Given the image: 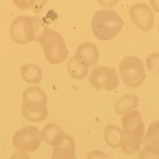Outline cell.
<instances>
[{"instance_id":"5","label":"cell","mask_w":159,"mask_h":159,"mask_svg":"<svg viewBox=\"0 0 159 159\" xmlns=\"http://www.w3.org/2000/svg\"><path fill=\"white\" fill-rule=\"evenodd\" d=\"M90 86L97 91H114L120 85L118 71L112 66H99L90 70L88 75Z\"/></svg>"},{"instance_id":"6","label":"cell","mask_w":159,"mask_h":159,"mask_svg":"<svg viewBox=\"0 0 159 159\" xmlns=\"http://www.w3.org/2000/svg\"><path fill=\"white\" fill-rule=\"evenodd\" d=\"M42 142L41 129L36 125H26L19 129L12 136V146L16 150L27 154L36 152Z\"/></svg>"},{"instance_id":"10","label":"cell","mask_w":159,"mask_h":159,"mask_svg":"<svg viewBox=\"0 0 159 159\" xmlns=\"http://www.w3.org/2000/svg\"><path fill=\"white\" fill-rule=\"evenodd\" d=\"M75 55L91 67L96 66L99 61L100 51L98 46L94 44L93 42H84L77 47Z\"/></svg>"},{"instance_id":"14","label":"cell","mask_w":159,"mask_h":159,"mask_svg":"<svg viewBox=\"0 0 159 159\" xmlns=\"http://www.w3.org/2000/svg\"><path fill=\"white\" fill-rule=\"evenodd\" d=\"M103 139L108 147L112 149H117L121 147L124 140V132L120 126L114 124H109L105 126L103 131Z\"/></svg>"},{"instance_id":"3","label":"cell","mask_w":159,"mask_h":159,"mask_svg":"<svg viewBox=\"0 0 159 159\" xmlns=\"http://www.w3.org/2000/svg\"><path fill=\"white\" fill-rule=\"evenodd\" d=\"M145 61L138 56L124 57L118 64V75L120 82L129 88L137 89L142 87L147 77Z\"/></svg>"},{"instance_id":"21","label":"cell","mask_w":159,"mask_h":159,"mask_svg":"<svg viewBox=\"0 0 159 159\" xmlns=\"http://www.w3.org/2000/svg\"><path fill=\"white\" fill-rule=\"evenodd\" d=\"M13 4L17 6V8L24 11H29V10H33V11H37V10L41 9L42 5L44 2L39 1H23V0H16L13 1Z\"/></svg>"},{"instance_id":"26","label":"cell","mask_w":159,"mask_h":159,"mask_svg":"<svg viewBox=\"0 0 159 159\" xmlns=\"http://www.w3.org/2000/svg\"><path fill=\"white\" fill-rule=\"evenodd\" d=\"M8 159H31V157L29 156V154L20 152V151H14V152L10 155Z\"/></svg>"},{"instance_id":"27","label":"cell","mask_w":159,"mask_h":159,"mask_svg":"<svg viewBox=\"0 0 159 159\" xmlns=\"http://www.w3.org/2000/svg\"><path fill=\"white\" fill-rule=\"evenodd\" d=\"M148 4L150 5V7L152 8L154 13H159V0H150Z\"/></svg>"},{"instance_id":"19","label":"cell","mask_w":159,"mask_h":159,"mask_svg":"<svg viewBox=\"0 0 159 159\" xmlns=\"http://www.w3.org/2000/svg\"><path fill=\"white\" fill-rule=\"evenodd\" d=\"M138 159H159V146L147 144L139 151Z\"/></svg>"},{"instance_id":"11","label":"cell","mask_w":159,"mask_h":159,"mask_svg":"<svg viewBox=\"0 0 159 159\" xmlns=\"http://www.w3.org/2000/svg\"><path fill=\"white\" fill-rule=\"evenodd\" d=\"M66 132L59 125L55 122H49L41 129L42 141L52 148L56 147L66 136Z\"/></svg>"},{"instance_id":"12","label":"cell","mask_w":159,"mask_h":159,"mask_svg":"<svg viewBox=\"0 0 159 159\" xmlns=\"http://www.w3.org/2000/svg\"><path fill=\"white\" fill-rule=\"evenodd\" d=\"M66 67L70 77L75 80H84L90 74V66L75 55L68 58Z\"/></svg>"},{"instance_id":"16","label":"cell","mask_w":159,"mask_h":159,"mask_svg":"<svg viewBox=\"0 0 159 159\" xmlns=\"http://www.w3.org/2000/svg\"><path fill=\"white\" fill-rule=\"evenodd\" d=\"M21 115L31 122H40L48 118V109L41 107H32L21 104Z\"/></svg>"},{"instance_id":"24","label":"cell","mask_w":159,"mask_h":159,"mask_svg":"<svg viewBox=\"0 0 159 159\" xmlns=\"http://www.w3.org/2000/svg\"><path fill=\"white\" fill-rule=\"evenodd\" d=\"M87 159H113L109 154L101 150H92L87 155Z\"/></svg>"},{"instance_id":"15","label":"cell","mask_w":159,"mask_h":159,"mask_svg":"<svg viewBox=\"0 0 159 159\" xmlns=\"http://www.w3.org/2000/svg\"><path fill=\"white\" fill-rule=\"evenodd\" d=\"M20 77L25 83L36 86L42 81L43 70L36 63H25L20 67Z\"/></svg>"},{"instance_id":"13","label":"cell","mask_w":159,"mask_h":159,"mask_svg":"<svg viewBox=\"0 0 159 159\" xmlns=\"http://www.w3.org/2000/svg\"><path fill=\"white\" fill-rule=\"evenodd\" d=\"M140 104V98L135 94H125L114 104V112L120 116H125L136 110Z\"/></svg>"},{"instance_id":"23","label":"cell","mask_w":159,"mask_h":159,"mask_svg":"<svg viewBox=\"0 0 159 159\" xmlns=\"http://www.w3.org/2000/svg\"><path fill=\"white\" fill-rule=\"evenodd\" d=\"M51 159H77V155H75V152L52 148Z\"/></svg>"},{"instance_id":"7","label":"cell","mask_w":159,"mask_h":159,"mask_svg":"<svg viewBox=\"0 0 159 159\" xmlns=\"http://www.w3.org/2000/svg\"><path fill=\"white\" fill-rule=\"evenodd\" d=\"M129 16L140 31L149 32L155 24V13L148 3L136 2L129 6Z\"/></svg>"},{"instance_id":"4","label":"cell","mask_w":159,"mask_h":159,"mask_svg":"<svg viewBox=\"0 0 159 159\" xmlns=\"http://www.w3.org/2000/svg\"><path fill=\"white\" fill-rule=\"evenodd\" d=\"M37 23L35 16H17L9 25V37L17 45H28L37 40Z\"/></svg>"},{"instance_id":"2","label":"cell","mask_w":159,"mask_h":159,"mask_svg":"<svg viewBox=\"0 0 159 159\" xmlns=\"http://www.w3.org/2000/svg\"><path fill=\"white\" fill-rule=\"evenodd\" d=\"M43 55L50 64L58 66L68 60V49L62 35L53 29H44L37 37Z\"/></svg>"},{"instance_id":"1","label":"cell","mask_w":159,"mask_h":159,"mask_svg":"<svg viewBox=\"0 0 159 159\" xmlns=\"http://www.w3.org/2000/svg\"><path fill=\"white\" fill-rule=\"evenodd\" d=\"M124 27V19L113 9H98L91 20V31L100 41L116 38Z\"/></svg>"},{"instance_id":"20","label":"cell","mask_w":159,"mask_h":159,"mask_svg":"<svg viewBox=\"0 0 159 159\" xmlns=\"http://www.w3.org/2000/svg\"><path fill=\"white\" fill-rule=\"evenodd\" d=\"M146 70L155 75H159V51L153 52L146 57Z\"/></svg>"},{"instance_id":"8","label":"cell","mask_w":159,"mask_h":159,"mask_svg":"<svg viewBox=\"0 0 159 159\" xmlns=\"http://www.w3.org/2000/svg\"><path fill=\"white\" fill-rule=\"evenodd\" d=\"M121 129L126 135L137 136L144 139L146 133L145 124L143 120V115L141 111L136 109L125 114L121 118Z\"/></svg>"},{"instance_id":"25","label":"cell","mask_w":159,"mask_h":159,"mask_svg":"<svg viewBox=\"0 0 159 159\" xmlns=\"http://www.w3.org/2000/svg\"><path fill=\"white\" fill-rule=\"evenodd\" d=\"M98 4L103 7V9H112L115 5L118 4L116 0H98Z\"/></svg>"},{"instance_id":"28","label":"cell","mask_w":159,"mask_h":159,"mask_svg":"<svg viewBox=\"0 0 159 159\" xmlns=\"http://www.w3.org/2000/svg\"><path fill=\"white\" fill-rule=\"evenodd\" d=\"M157 31H158V34H159V23H158V26H157Z\"/></svg>"},{"instance_id":"22","label":"cell","mask_w":159,"mask_h":159,"mask_svg":"<svg viewBox=\"0 0 159 159\" xmlns=\"http://www.w3.org/2000/svg\"><path fill=\"white\" fill-rule=\"evenodd\" d=\"M54 148H57V149L64 150V151L75 152L77 145H75V141L74 139V137H71L70 135H68V134H66V136L63 137V139L61 140V142Z\"/></svg>"},{"instance_id":"18","label":"cell","mask_w":159,"mask_h":159,"mask_svg":"<svg viewBox=\"0 0 159 159\" xmlns=\"http://www.w3.org/2000/svg\"><path fill=\"white\" fill-rule=\"evenodd\" d=\"M145 137L148 144L159 146V120L151 122L146 129Z\"/></svg>"},{"instance_id":"9","label":"cell","mask_w":159,"mask_h":159,"mask_svg":"<svg viewBox=\"0 0 159 159\" xmlns=\"http://www.w3.org/2000/svg\"><path fill=\"white\" fill-rule=\"evenodd\" d=\"M47 102V94L39 86H31L23 92V104L27 106L46 108Z\"/></svg>"},{"instance_id":"17","label":"cell","mask_w":159,"mask_h":159,"mask_svg":"<svg viewBox=\"0 0 159 159\" xmlns=\"http://www.w3.org/2000/svg\"><path fill=\"white\" fill-rule=\"evenodd\" d=\"M142 143H143L142 138H139L137 136L124 134V140H122L120 149L124 154L128 155V156H132V155H135L137 152H139L141 150Z\"/></svg>"}]
</instances>
